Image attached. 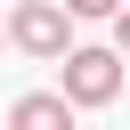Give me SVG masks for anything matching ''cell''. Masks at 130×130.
I'll use <instances>...</instances> for the list:
<instances>
[{"instance_id":"6da1fadb","label":"cell","mask_w":130,"mask_h":130,"mask_svg":"<svg viewBox=\"0 0 130 130\" xmlns=\"http://www.w3.org/2000/svg\"><path fill=\"white\" fill-rule=\"evenodd\" d=\"M57 73H65V98L73 106H114V89H122V57L114 49H65Z\"/></svg>"},{"instance_id":"7a4b0ae2","label":"cell","mask_w":130,"mask_h":130,"mask_svg":"<svg viewBox=\"0 0 130 130\" xmlns=\"http://www.w3.org/2000/svg\"><path fill=\"white\" fill-rule=\"evenodd\" d=\"M65 32H73V8H57V0H16V16H8V41L24 57H65Z\"/></svg>"},{"instance_id":"3957f363","label":"cell","mask_w":130,"mask_h":130,"mask_svg":"<svg viewBox=\"0 0 130 130\" xmlns=\"http://www.w3.org/2000/svg\"><path fill=\"white\" fill-rule=\"evenodd\" d=\"M8 122H16V130H49V122H73V98H65V89L16 98V106H8Z\"/></svg>"},{"instance_id":"277c9868","label":"cell","mask_w":130,"mask_h":130,"mask_svg":"<svg viewBox=\"0 0 130 130\" xmlns=\"http://www.w3.org/2000/svg\"><path fill=\"white\" fill-rule=\"evenodd\" d=\"M65 8H73V16H114L122 0H65Z\"/></svg>"},{"instance_id":"5b68a950","label":"cell","mask_w":130,"mask_h":130,"mask_svg":"<svg viewBox=\"0 0 130 130\" xmlns=\"http://www.w3.org/2000/svg\"><path fill=\"white\" fill-rule=\"evenodd\" d=\"M114 41H122V49H130V0H122V8H114Z\"/></svg>"},{"instance_id":"8992f818","label":"cell","mask_w":130,"mask_h":130,"mask_svg":"<svg viewBox=\"0 0 130 130\" xmlns=\"http://www.w3.org/2000/svg\"><path fill=\"white\" fill-rule=\"evenodd\" d=\"M0 41H8V32H0Z\"/></svg>"}]
</instances>
